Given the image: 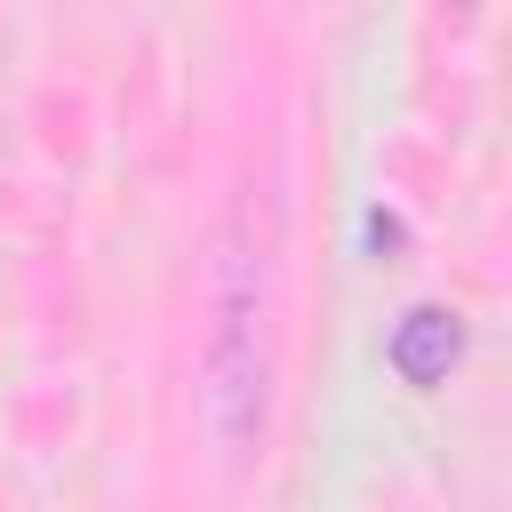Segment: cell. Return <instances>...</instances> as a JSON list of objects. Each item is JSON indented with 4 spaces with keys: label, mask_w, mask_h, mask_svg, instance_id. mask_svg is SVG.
Here are the masks:
<instances>
[{
    "label": "cell",
    "mask_w": 512,
    "mask_h": 512,
    "mask_svg": "<svg viewBox=\"0 0 512 512\" xmlns=\"http://www.w3.org/2000/svg\"><path fill=\"white\" fill-rule=\"evenodd\" d=\"M272 400V288L264 256L224 240L216 280H208V320H200V424L224 456H248L264 432Z\"/></svg>",
    "instance_id": "6da1fadb"
},
{
    "label": "cell",
    "mask_w": 512,
    "mask_h": 512,
    "mask_svg": "<svg viewBox=\"0 0 512 512\" xmlns=\"http://www.w3.org/2000/svg\"><path fill=\"white\" fill-rule=\"evenodd\" d=\"M456 352H464V328H456V312H440V304H416V312L392 328V344H384V360L400 368V384H440V376L456 368Z\"/></svg>",
    "instance_id": "7a4b0ae2"
}]
</instances>
